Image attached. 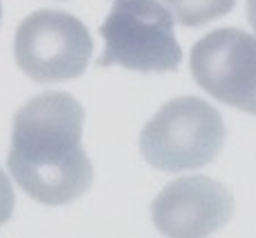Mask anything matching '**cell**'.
<instances>
[{
	"label": "cell",
	"mask_w": 256,
	"mask_h": 238,
	"mask_svg": "<svg viewBox=\"0 0 256 238\" xmlns=\"http://www.w3.org/2000/svg\"><path fill=\"white\" fill-rule=\"evenodd\" d=\"M14 207H16V196H14V187L9 176L0 170V227L12 218Z\"/></svg>",
	"instance_id": "obj_8"
},
{
	"label": "cell",
	"mask_w": 256,
	"mask_h": 238,
	"mask_svg": "<svg viewBox=\"0 0 256 238\" xmlns=\"http://www.w3.org/2000/svg\"><path fill=\"white\" fill-rule=\"evenodd\" d=\"M225 145V125L210 102L174 98L142 127L140 152L160 172H185L212 162Z\"/></svg>",
	"instance_id": "obj_2"
},
{
	"label": "cell",
	"mask_w": 256,
	"mask_h": 238,
	"mask_svg": "<svg viewBox=\"0 0 256 238\" xmlns=\"http://www.w3.org/2000/svg\"><path fill=\"white\" fill-rule=\"evenodd\" d=\"M0 18H2V4H0Z\"/></svg>",
	"instance_id": "obj_10"
},
{
	"label": "cell",
	"mask_w": 256,
	"mask_h": 238,
	"mask_svg": "<svg viewBox=\"0 0 256 238\" xmlns=\"http://www.w3.org/2000/svg\"><path fill=\"white\" fill-rule=\"evenodd\" d=\"M85 109L65 92H47L18 109L7 165L24 194L67 205L90 192L92 162L82 150Z\"/></svg>",
	"instance_id": "obj_1"
},
{
	"label": "cell",
	"mask_w": 256,
	"mask_h": 238,
	"mask_svg": "<svg viewBox=\"0 0 256 238\" xmlns=\"http://www.w3.org/2000/svg\"><path fill=\"white\" fill-rule=\"evenodd\" d=\"M94 52L92 36L76 16L54 9L34 12L14 40L18 67L36 82L72 80L85 74Z\"/></svg>",
	"instance_id": "obj_4"
},
{
	"label": "cell",
	"mask_w": 256,
	"mask_h": 238,
	"mask_svg": "<svg viewBox=\"0 0 256 238\" xmlns=\"http://www.w3.org/2000/svg\"><path fill=\"white\" fill-rule=\"evenodd\" d=\"M248 20L256 32V0H248Z\"/></svg>",
	"instance_id": "obj_9"
},
{
	"label": "cell",
	"mask_w": 256,
	"mask_h": 238,
	"mask_svg": "<svg viewBox=\"0 0 256 238\" xmlns=\"http://www.w3.org/2000/svg\"><path fill=\"white\" fill-rule=\"evenodd\" d=\"M105 49L98 67L120 65L134 72H174L183 60L174 18L156 0H116L100 27Z\"/></svg>",
	"instance_id": "obj_3"
},
{
	"label": "cell",
	"mask_w": 256,
	"mask_h": 238,
	"mask_svg": "<svg viewBox=\"0 0 256 238\" xmlns=\"http://www.w3.org/2000/svg\"><path fill=\"white\" fill-rule=\"evenodd\" d=\"M174 22L183 27H200L234 9L236 0H160Z\"/></svg>",
	"instance_id": "obj_7"
},
{
	"label": "cell",
	"mask_w": 256,
	"mask_h": 238,
	"mask_svg": "<svg viewBox=\"0 0 256 238\" xmlns=\"http://www.w3.org/2000/svg\"><path fill=\"white\" fill-rule=\"evenodd\" d=\"M194 80L210 96L256 116V38L240 29H216L194 44Z\"/></svg>",
	"instance_id": "obj_5"
},
{
	"label": "cell",
	"mask_w": 256,
	"mask_h": 238,
	"mask_svg": "<svg viewBox=\"0 0 256 238\" xmlns=\"http://www.w3.org/2000/svg\"><path fill=\"white\" fill-rule=\"evenodd\" d=\"M234 214V198L220 182L205 176L172 180L152 202V222L163 236H208Z\"/></svg>",
	"instance_id": "obj_6"
}]
</instances>
